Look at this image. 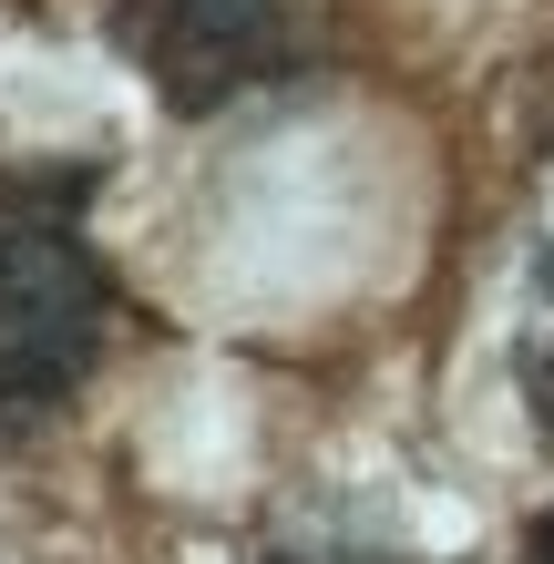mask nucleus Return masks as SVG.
Masks as SVG:
<instances>
[{
    "label": "nucleus",
    "instance_id": "nucleus-1",
    "mask_svg": "<svg viewBox=\"0 0 554 564\" xmlns=\"http://www.w3.org/2000/svg\"><path fill=\"white\" fill-rule=\"evenodd\" d=\"M113 318V288L73 216H0V442L73 401Z\"/></svg>",
    "mask_w": 554,
    "mask_h": 564
},
{
    "label": "nucleus",
    "instance_id": "nucleus-2",
    "mask_svg": "<svg viewBox=\"0 0 554 564\" xmlns=\"http://www.w3.org/2000/svg\"><path fill=\"white\" fill-rule=\"evenodd\" d=\"M287 73H298V0H154L144 83L175 113H216Z\"/></svg>",
    "mask_w": 554,
    "mask_h": 564
},
{
    "label": "nucleus",
    "instance_id": "nucleus-3",
    "mask_svg": "<svg viewBox=\"0 0 554 564\" xmlns=\"http://www.w3.org/2000/svg\"><path fill=\"white\" fill-rule=\"evenodd\" d=\"M524 390H534V421L554 431V237L534 247V318H524Z\"/></svg>",
    "mask_w": 554,
    "mask_h": 564
},
{
    "label": "nucleus",
    "instance_id": "nucleus-4",
    "mask_svg": "<svg viewBox=\"0 0 554 564\" xmlns=\"http://www.w3.org/2000/svg\"><path fill=\"white\" fill-rule=\"evenodd\" d=\"M524 564H554V513H534V534H524Z\"/></svg>",
    "mask_w": 554,
    "mask_h": 564
}]
</instances>
